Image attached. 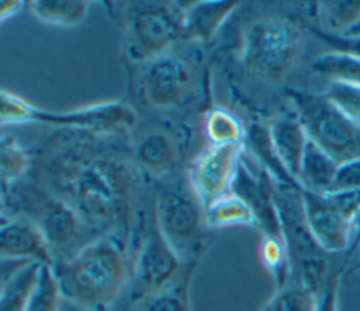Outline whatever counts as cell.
I'll return each instance as SVG.
<instances>
[{
    "mask_svg": "<svg viewBox=\"0 0 360 311\" xmlns=\"http://www.w3.org/2000/svg\"><path fill=\"white\" fill-rule=\"evenodd\" d=\"M195 263L186 265L181 274L162 291L145 298L141 311H191L190 279Z\"/></svg>",
    "mask_w": 360,
    "mask_h": 311,
    "instance_id": "25",
    "label": "cell"
},
{
    "mask_svg": "<svg viewBox=\"0 0 360 311\" xmlns=\"http://www.w3.org/2000/svg\"><path fill=\"white\" fill-rule=\"evenodd\" d=\"M204 134L210 145H245L248 128L231 110L212 106L204 115Z\"/></svg>",
    "mask_w": 360,
    "mask_h": 311,
    "instance_id": "22",
    "label": "cell"
},
{
    "mask_svg": "<svg viewBox=\"0 0 360 311\" xmlns=\"http://www.w3.org/2000/svg\"><path fill=\"white\" fill-rule=\"evenodd\" d=\"M205 222L210 229L229 227L257 228V220L249 204L233 191L218 198L204 210Z\"/></svg>",
    "mask_w": 360,
    "mask_h": 311,
    "instance_id": "21",
    "label": "cell"
},
{
    "mask_svg": "<svg viewBox=\"0 0 360 311\" xmlns=\"http://www.w3.org/2000/svg\"><path fill=\"white\" fill-rule=\"evenodd\" d=\"M360 245V208L354 214L350 221V238H349V248L346 250V259H350L352 255Z\"/></svg>",
    "mask_w": 360,
    "mask_h": 311,
    "instance_id": "36",
    "label": "cell"
},
{
    "mask_svg": "<svg viewBox=\"0 0 360 311\" xmlns=\"http://www.w3.org/2000/svg\"><path fill=\"white\" fill-rule=\"evenodd\" d=\"M233 0H204L183 8V39L193 42L210 41L238 8Z\"/></svg>",
    "mask_w": 360,
    "mask_h": 311,
    "instance_id": "16",
    "label": "cell"
},
{
    "mask_svg": "<svg viewBox=\"0 0 360 311\" xmlns=\"http://www.w3.org/2000/svg\"><path fill=\"white\" fill-rule=\"evenodd\" d=\"M321 15L325 23L335 31L332 34H343L356 21L360 20V1H323L318 3Z\"/></svg>",
    "mask_w": 360,
    "mask_h": 311,
    "instance_id": "30",
    "label": "cell"
},
{
    "mask_svg": "<svg viewBox=\"0 0 360 311\" xmlns=\"http://www.w3.org/2000/svg\"><path fill=\"white\" fill-rule=\"evenodd\" d=\"M302 45L304 30L297 18L281 14L263 15L246 27L239 61L257 79L278 83L298 59Z\"/></svg>",
    "mask_w": 360,
    "mask_h": 311,
    "instance_id": "3",
    "label": "cell"
},
{
    "mask_svg": "<svg viewBox=\"0 0 360 311\" xmlns=\"http://www.w3.org/2000/svg\"><path fill=\"white\" fill-rule=\"evenodd\" d=\"M273 189L274 182L267 172L260 167V173L257 174V172L246 166L242 158L232 191L249 204L257 220V229H260L262 234L283 236Z\"/></svg>",
    "mask_w": 360,
    "mask_h": 311,
    "instance_id": "13",
    "label": "cell"
},
{
    "mask_svg": "<svg viewBox=\"0 0 360 311\" xmlns=\"http://www.w3.org/2000/svg\"><path fill=\"white\" fill-rule=\"evenodd\" d=\"M356 252H357V256H356V259H354V265H352L349 269H347V273H350V272H353V270H357V269H360V245H359V248L356 249Z\"/></svg>",
    "mask_w": 360,
    "mask_h": 311,
    "instance_id": "39",
    "label": "cell"
},
{
    "mask_svg": "<svg viewBox=\"0 0 360 311\" xmlns=\"http://www.w3.org/2000/svg\"><path fill=\"white\" fill-rule=\"evenodd\" d=\"M245 145H208L190 163L187 183L204 210L232 193Z\"/></svg>",
    "mask_w": 360,
    "mask_h": 311,
    "instance_id": "10",
    "label": "cell"
},
{
    "mask_svg": "<svg viewBox=\"0 0 360 311\" xmlns=\"http://www.w3.org/2000/svg\"><path fill=\"white\" fill-rule=\"evenodd\" d=\"M304 211L309 231L326 253L347 250L350 238V221L329 201L326 194L301 190Z\"/></svg>",
    "mask_w": 360,
    "mask_h": 311,
    "instance_id": "12",
    "label": "cell"
},
{
    "mask_svg": "<svg viewBox=\"0 0 360 311\" xmlns=\"http://www.w3.org/2000/svg\"><path fill=\"white\" fill-rule=\"evenodd\" d=\"M360 190V158L339 163L329 191Z\"/></svg>",
    "mask_w": 360,
    "mask_h": 311,
    "instance_id": "32",
    "label": "cell"
},
{
    "mask_svg": "<svg viewBox=\"0 0 360 311\" xmlns=\"http://www.w3.org/2000/svg\"><path fill=\"white\" fill-rule=\"evenodd\" d=\"M259 258L264 269L271 274L277 290L284 287L291 276V260L284 236L262 234Z\"/></svg>",
    "mask_w": 360,
    "mask_h": 311,
    "instance_id": "27",
    "label": "cell"
},
{
    "mask_svg": "<svg viewBox=\"0 0 360 311\" xmlns=\"http://www.w3.org/2000/svg\"><path fill=\"white\" fill-rule=\"evenodd\" d=\"M270 141L284 169L297 180L305 146L309 141L295 113L276 117L269 124Z\"/></svg>",
    "mask_w": 360,
    "mask_h": 311,
    "instance_id": "17",
    "label": "cell"
},
{
    "mask_svg": "<svg viewBox=\"0 0 360 311\" xmlns=\"http://www.w3.org/2000/svg\"><path fill=\"white\" fill-rule=\"evenodd\" d=\"M338 287L339 274H335L326 280V284L316 298L315 311H338Z\"/></svg>",
    "mask_w": 360,
    "mask_h": 311,
    "instance_id": "35",
    "label": "cell"
},
{
    "mask_svg": "<svg viewBox=\"0 0 360 311\" xmlns=\"http://www.w3.org/2000/svg\"><path fill=\"white\" fill-rule=\"evenodd\" d=\"M0 122L1 125L45 122L96 134H117L135 125L136 113L131 106L117 100L52 113L28 103L11 91L3 90L0 93Z\"/></svg>",
    "mask_w": 360,
    "mask_h": 311,
    "instance_id": "5",
    "label": "cell"
},
{
    "mask_svg": "<svg viewBox=\"0 0 360 311\" xmlns=\"http://www.w3.org/2000/svg\"><path fill=\"white\" fill-rule=\"evenodd\" d=\"M156 224L184 265L197 263L207 246L204 207L187 186L163 187L156 194Z\"/></svg>",
    "mask_w": 360,
    "mask_h": 311,
    "instance_id": "7",
    "label": "cell"
},
{
    "mask_svg": "<svg viewBox=\"0 0 360 311\" xmlns=\"http://www.w3.org/2000/svg\"><path fill=\"white\" fill-rule=\"evenodd\" d=\"M287 97L308 138L338 163L360 158V128L323 93L288 89Z\"/></svg>",
    "mask_w": 360,
    "mask_h": 311,
    "instance_id": "6",
    "label": "cell"
},
{
    "mask_svg": "<svg viewBox=\"0 0 360 311\" xmlns=\"http://www.w3.org/2000/svg\"><path fill=\"white\" fill-rule=\"evenodd\" d=\"M343 37H350V38H360V20L356 21L347 31L340 34Z\"/></svg>",
    "mask_w": 360,
    "mask_h": 311,
    "instance_id": "38",
    "label": "cell"
},
{
    "mask_svg": "<svg viewBox=\"0 0 360 311\" xmlns=\"http://www.w3.org/2000/svg\"><path fill=\"white\" fill-rule=\"evenodd\" d=\"M62 296L89 311H107L121 296L129 263L124 243L100 236L53 265Z\"/></svg>",
    "mask_w": 360,
    "mask_h": 311,
    "instance_id": "2",
    "label": "cell"
},
{
    "mask_svg": "<svg viewBox=\"0 0 360 311\" xmlns=\"http://www.w3.org/2000/svg\"><path fill=\"white\" fill-rule=\"evenodd\" d=\"M62 297L53 266L42 265L25 311H59Z\"/></svg>",
    "mask_w": 360,
    "mask_h": 311,
    "instance_id": "28",
    "label": "cell"
},
{
    "mask_svg": "<svg viewBox=\"0 0 360 311\" xmlns=\"http://www.w3.org/2000/svg\"><path fill=\"white\" fill-rule=\"evenodd\" d=\"M183 39V8L173 3L135 4L124 28L125 56L135 65H145Z\"/></svg>",
    "mask_w": 360,
    "mask_h": 311,
    "instance_id": "8",
    "label": "cell"
},
{
    "mask_svg": "<svg viewBox=\"0 0 360 311\" xmlns=\"http://www.w3.org/2000/svg\"><path fill=\"white\" fill-rule=\"evenodd\" d=\"M318 296L301 284H285L276 290L260 311H315Z\"/></svg>",
    "mask_w": 360,
    "mask_h": 311,
    "instance_id": "29",
    "label": "cell"
},
{
    "mask_svg": "<svg viewBox=\"0 0 360 311\" xmlns=\"http://www.w3.org/2000/svg\"><path fill=\"white\" fill-rule=\"evenodd\" d=\"M24 1L21 0H4L0 3V21L4 23L7 18L14 17L15 14H18L22 7H24Z\"/></svg>",
    "mask_w": 360,
    "mask_h": 311,
    "instance_id": "37",
    "label": "cell"
},
{
    "mask_svg": "<svg viewBox=\"0 0 360 311\" xmlns=\"http://www.w3.org/2000/svg\"><path fill=\"white\" fill-rule=\"evenodd\" d=\"M1 259L32 260L53 266L55 259L42 231L22 215L3 217L0 229Z\"/></svg>",
    "mask_w": 360,
    "mask_h": 311,
    "instance_id": "14",
    "label": "cell"
},
{
    "mask_svg": "<svg viewBox=\"0 0 360 311\" xmlns=\"http://www.w3.org/2000/svg\"><path fill=\"white\" fill-rule=\"evenodd\" d=\"M31 159L28 152L18 144V141L4 134L0 142V176L3 196L18 183V180L30 170Z\"/></svg>",
    "mask_w": 360,
    "mask_h": 311,
    "instance_id": "26",
    "label": "cell"
},
{
    "mask_svg": "<svg viewBox=\"0 0 360 311\" xmlns=\"http://www.w3.org/2000/svg\"><path fill=\"white\" fill-rule=\"evenodd\" d=\"M11 266L1 269L0 311H25L35 288L42 263L8 259Z\"/></svg>",
    "mask_w": 360,
    "mask_h": 311,
    "instance_id": "18",
    "label": "cell"
},
{
    "mask_svg": "<svg viewBox=\"0 0 360 311\" xmlns=\"http://www.w3.org/2000/svg\"><path fill=\"white\" fill-rule=\"evenodd\" d=\"M329 201L349 221L360 208V190H338L325 193Z\"/></svg>",
    "mask_w": 360,
    "mask_h": 311,
    "instance_id": "33",
    "label": "cell"
},
{
    "mask_svg": "<svg viewBox=\"0 0 360 311\" xmlns=\"http://www.w3.org/2000/svg\"><path fill=\"white\" fill-rule=\"evenodd\" d=\"M184 263L158 228L155 215L135 256L134 298L145 300L169 287L183 272Z\"/></svg>",
    "mask_w": 360,
    "mask_h": 311,
    "instance_id": "11",
    "label": "cell"
},
{
    "mask_svg": "<svg viewBox=\"0 0 360 311\" xmlns=\"http://www.w3.org/2000/svg\"><path fill=\"white\" fill-rule=\"evenodd\" d=\"M311 69L330 82H342L347 84L360 86V58L339 52L329 51L318 55L312 63Z\"/></svg>",
    "mask_w": 360,
    "mask_h": 311,
    "instance_id": "24",
    "label": "cell"
},
{
    "mask_svg": "<svg viewBox=\"0 0 360 311\" xmlns=\"http://www.w3.org/2000/svg\"><path fill=\"white\" fill-rule=\"evenodd\" d=\"M35 18L49 25L73 27L80 24L87 14L89 1L84 0H35L30 1Z\"/></svg>",
    "mask_w": 360,
    "mask_h": 311,
    "instance_id": "23",
    "label": "cell"
},
{
    "mask_svg": "<svg viewBox=\"0 0 360 311\" xmlns=\"http://www.w3.org/2000/svg\"><path fill=\"white\" fill-rule=\"evenodd\" d=\"M312 32L325 44H328L332 48V51L346 52L360 58V38H350L339 34H330L323 30H312Z\"/></svg>",
    "mask_w": 360,
    "mask_h": 311,
    "instance_id": "34",
    "label": "cell"
},
{
    "mask_svg": "<svg viewBox=\"0 0 360 311\" xmlns=\"http://www.w3.org/2000/svg\"><path fill=\"white\" fill-rule=\"evenodd\" d=\"M339 163L311 139L308 141L300 165L297 182L301 190L323 194L333 184Z\"/></svg>",
    "mask_w": 360,
    "mask_h": 311,
    "instance_id": "19",
    "label": "cell"
},
{
    "mask_svg": "<svg viewBox=\"0 0 360 311\" xmlns=\"http://www.w3.org/2000/svg\"><path fill=\"white\" fill-rule=\"evenodd\" d=\"M8 196L11 205L15 207V215L31 220L42 231L55 263L82 249L79 241L84 239L86 232H93L68 203L37 183L24 186L17 183L3 198Z\"/></svg>",
    "mask_w": 360,
    "mask_h": 311,
    "instance_id": "4",
    "label": "cell"
},
{
    "mask_svg": "<svg viewBox=\"0 0 360 311\" xmlns=\"http://www.w3.org/2000/svg\"><path fill=\"white\" fill-rule=\"evenodd\" d=\"M323 94L360 128V86L330 82Z\"/></svg>",
    "mask_w": 360,
    "mask_h": 311,
    "instance_id": "31",
    "label": "cell"
},
{
    "mask_svg": "<svg viewBox=\"0 0 360 311\" xmlns=\"http://www.w3.org/2000/svg\"><path fill=\"white\" fill-rule=\"evenodd\" d=\"M139 86L148 106L158 110L176 108L191 99L195 73L184 58L165 53L143 65Z\"/></svg>",
    "mask_w": 360,
    "mask_h": 311,
    "instance_id": "9",
    "label": "cell"
},
{
    "mask_svg": "<svg viewBox=\"0 0 360 311\" xmlns=\"http://www.w3.org/2000/svg\"><path fill=\"white\" fill-rule=\"evenodd\" d=\"M131 151L136 167H141L153 177L170 173L180 156L179 139L166 127L141 131L135 137Z\"/></svg>",
    "mask_w": 360,
    "mask_h": 311,
    "instance_id": "15",
    "label": "cell"
},
{
    "mask_svg": "<svg viewBox=\"0 0 360 311\" xmlns=\"http://www.w3.org/2000/svg\"><path fill=\"white\" fill-rule=\"evenodd\" d=\"M245 146L250 149L256 162H259L260 167L267 172L274 183L280 186L301 189L298 182L284 169L280 159L277 158L270 141L269 125H263L262 122H252L248 128Z\"/></svg>",
    "mask_w": 360,
    "mask_h": 311,
    "instance_id": "20",
    "label": "cell"
},
{
    "mask_svg": "<svg viewBox=\"0 0 360 311\" xmlns=\"http://www.w3.org/2000/svg\"><path fill=\"white\" fill-rule=\"evenodd\" d=\"M114 134L63 128L35 153L32 179L68 203L97 236L129 231L136 165L107 141Z\"/></svg>",
    "mask_w": 360,
    "mask_h": 311,
    "instance_id": "1",
    "label": "cell"
}]
</instances>
